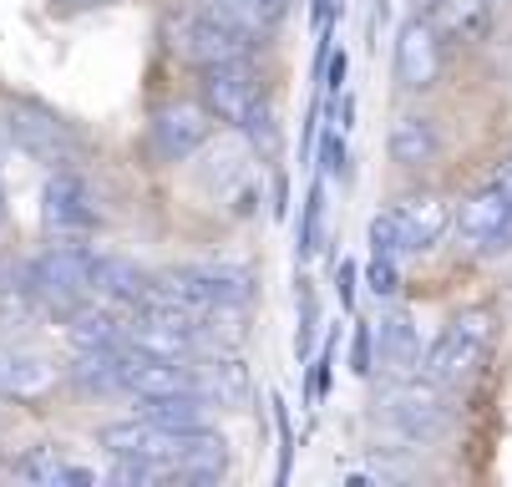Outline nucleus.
<instances>
[{
	"instance_id": "obj_32",
	"label": "nucleus",
	"mask_w": 512,
	"mask_h": 487,
	"mask_svg": "<svg viewBox=\"0 0 512 487\" xmlns=\"http://www.w3.org/2000/svg\"><path fill=\"white\" fill-rule=\"evenodd\" d=\"M330 361H335V340L320 351V361H315V371H310V401L325 396V386H330Z\"/></svg>"
},
{
	"instance_id": "obj_8",
	"label": "nucleus",
	"mask_w": 512,
	"mask_h": 487,
	"mask_svg": "<svg viewBox=\"0 0 512 487\" xmlns=\"http://www.w3.org/2000/svg\"><path fill=\"white\" fill-rule=\"evenodd\" d=\"M148 295L193 305V310H213V305H249L254 300V274L244 264H178V269H158L148 280Z\"/></svg>"
},
{
	"instance_id": "obj_11",
	"label": "nucleus",
	"mask_w": 512,
	"mask_h": 487,
	"mask_svg": "<svg viewBox=\"0 0 512 487\" xmlns=\"http://www.w3.org/2000/svg\"><path fill=\"white\" fill-rule=\"evenodd\" d=\"M198 97H203V107H208L218 122H229V127H244V122L254 117V107L269 102V97H264V82H259V72H254L249 56L203 66V72H198Z\"/></svg>"
},
{
	"instance_id": "obj_34",
	"label": "nucleus",
	"mask_w": 512,
	"mask_h": 487,
	"mask_svg": "<svg viewBox=\"0 0 512 487\" xmlns=\"http://www.w3.org/2000/svg\"><path fill=\"white\" fill-rule=\"evenodd\" d=\"M56 16H87V11H102V6H117V0H46Z\"/></svg>"
},
{
	"instance_id": "obj_23",
	"label": "nucleus",
	"mask_w": 512,
	"mask_h": 487,
	"mask_svg": "<svg viewBox=\"0 0 512 487\" xmlns=\"http://www.w3.org/2000/svg\"><path fill=\"white\" fill-rule=\"evenodd\" d=\"M208 401L203 396H142V416L163 427H208Z\"/></svg>"
},
{
	"instance_id": "obj_6",
	"label": "nucleus",
	"mask_w": 512,
	"mask_h": 487,
	"mask_svg": "<svg viewBox=\"0 0 512 487\" xmlns=\"http://www.w3.org/2000/svg\"><path fill=\"white\" fill-rule=\"evenodd\" d=\"M6 137L46 168H77L87 158V132L71 117H61L56 107L31 102V97H16L6 107Z\"/></svg>"
},
{
	"instance_id": "obj_21",
	"label": "nucleus",
	"mask_w": 512,
	"mask_h": 487,
	"mask_svg": "<svg viewBox=\"0 0 512 487\" xmlns=\"http://www.w3.org/2000/svg\"><path fill=\"white\" fill-rule=\"evenodd\" d=\"M148 280H153V274L137 269L132 259H122V254H97V300L132 310L142 295H148Z\"/></svg>"
},
{
	"instance_id": "obj_3",
	"label": "nucleus",
	"mask_w": 512,
	"mask_h": 487,
	"mask_svg": "<svg viewBox=\"0 0 512 487\" xmlns=\"http://www.w3.org/2000/svg\"><path fill=\"white\" fill-rule=\"evenodd\" d=\"M492 345H497V315L487 310V305H472V310H462V315H452L447 325H442V335H436L426 351H421V376L426 381H436V386H467L482 366H487V356H492Z\"/></svg>"
},
{
	"instance_id": "obj_27",
	"label": "nucleus",
	"mask_w": 512,
	"mask_h": 487,
	"mask_svg": "<svg viewBox=\"0 0 512 487\" xmlns=\"http://www.w3.org/2000/svg\"><path fill=\"white\" fill-rule=\"evenodd\" d=\"M295 300H300V325H295V356H300V361H310V351H315V330H320V305H315V290H310V280H300Z\"/></svg>"
},
{
	"instance_id": "obj_24",
	"label": "nucleus",
	"mask_w": 512,
	"mask_h": 487,
	"mask_svg": "<svg viewBox=\"0 0 512 487\" xmlns=\"http://www.w3.org/2000/svg\"><path fill=\"white\" fill-rule=\"evenodd\" d=\"M193 6H198V11H208V16H218V21L234 26V31H244V36H254V41L274 26V21L264 16L259 0H193Z\"/></svg>"
},
{
	"instance_id": "obj_39",
	"label": "nucleus",
	"mask_w": 512,
	"mask_h": 487,
	"mask_svg": "<svg viewBox=\"0 0 512 487\" xmlns=\"http://www.w3.org/2000/svg\"><path fill=\"white\" fill-rule=\"evenodd\" d=\"M6 274H11V264H0V280H6Z\"/></svg>"
},
{
	"instance_id": "obj_2",
	"label": "nucleus",
	"mask_w": 512,
	"mask_h": 487,
	"mask_svg": "<svg viewBox=\"0 0 512 487\" xmlns=\"http://www.w3.org/2000/svg\"><path fill=\"white\" fill-rule=\"evenodd\" d=\"M371 406H376V427L401 447H431L457 422L447 386H436L426 376H391Z\"/></svg>"
},
{
	"instance_id": "obj_20",
	"label": "nucleus",
	"mask_w": 512,
	"mask_h": 487,
	"mask_svg": "<svg viewBox=\"0 0 512 487\" xmlns=\"http://www.w3.org/2000/svg\"><path fill=\"white\" fill-rule=\"evenodd\" d=\"M127 366H132V345L117 351H87L71 366V386L87 396H127Z\"/></svg>"
},
{
	"instance_id": "obj_9",
	"label": "nucleus",
	"mask_w": 512,
	"mask_h": 487,
	"mask_svg": "<svg viewBox=\"0 0 512 487\" xmlns=\"http://www.w3.org/2000/svg\"><path fill=\"white\" fill-rule=\"evenodd\" d=\"M41 229L51 239H92L102 229V203L77 168H51L41 188Z\"/></svg>"
},
{
	"instance_id": "obj_14",
	"label": "nucleus",
	"mask_w": 512,
	"mask_h": 487,
	"mask_svg": "<svg viewBox=\"0 0 512 487\" xmlns=\"http://www.w3.org/2000/svg\"><path fill=\"white\" fill-rule=\"evenodd\" d=\"M457 229H462V239H467L477 254H507V249H512V198H507L497 183H487L482 193L462 198Z\"/></svg>"
},
{
	"instance_id": "obj_16",
	"label": "nucleus",
	"mask_w": 512,
	"mask_h": 487,
	"mask_svg": "<svg viewBox=\"0 0 512 487\" xmlns=\"http://www.w3.org/2000/svg\"><path fill=\"white\" fill-rule=\"evenodd\" d=\"M11 477L31 482V487H92L97 467H87L82 457H71L66 447H31L11 462Z\"/></svg>"
},
{
	"instance_id": "obj_28",
	"label": "nucleus",
	"mask_w": 512,
	"mask_h": 487,
	"mask_svg": "<svg viewBox=\"0 0 512 487\" xmlns=\"http://www.w3.org/2000/svg\"><path fill=\"white\" fill-rule=\"evenodd\" d=\"M350 148H345V127H330L325 137H320V178H330V183H340L350 168Z\"/></svg>"
},
{
	"instance_id": "obj_35",
	"label": "nucleus",
	"mask_w": 512,
	"mask_h": 487,
	"mask_svg": "<svg viewBox=\"0 0 512 487\" xmlns=\"http://www.w3.org/2000/svg\"><path fill=\"white\" fill-rule=\"evenodd\" d=\"M492 183H497V188H502V193L512 198V158H507V163H497V173H492Z\"/></svg>"
},
{
	"instance_id": "obj_13",
	"label": "nucleus",
	"mask_w": 512,
	"mask_h": 487,
	"mask_svg": "<svg viewBox=\"0 0 512 487\" xmlns=\"http://www.w3.org/2000/svg\"><path fill=\"white\" fill-rule=\"evenodd\" d=\"M442 31H436L431 16H411L401 31H396V82L406 92H426L436 87V77H442Z\"/></svg>"
},
{
	"instance_id": "obj_15",
	"label": "nucleus",
	"mask_w": 512,
	"mask_h": 487,
	"mask_svg": "<svg viewBox=\"0 0 512 487\" xmlns=\"http://www.w3.org/2000/svg\"><path fill=\"white\" fill-rule=\"evenodd\" d=\"M61 325H66V340H71V351H77V356H87V351H117V345H127V310L122 305H107V300L77 305Z\"/></svg>"
},
{
	"instance_id": "obj_38",
	"label": "nucleus",
	"mask_w": 512,
	"mask_h": 487,
	"mask_svg": "<svg viewBox=\"0 0 512 487\" xmlns=\"http://www.w3.org/2000/svg\"><path fill=\"white\" fill-rule=\"evenodd\" d=\"M0 224H6V183H0Z\"/></svg>"
},
{
	"instance_id": "obj_1",
	"label": "nucleus",
	"mask_w": 512,
	"mask_h": 487,
	"mask_svg": "<svg viewBox=\"0 0 512 487\" xmlns=\"http://www.w3.org/2000/svg\"><path fill=\"white\" fill-rule=\"evenodd\" d=\"M102 447L112 457H137L158 467V482H218L229 472V442L208 427H163L153 416L102 427Z\"/></svg>"
},
{
	"instance_id": "obj_12",
	"label": "nucleus",
	"mask_w": 512,
	"mask_h": 487,
	"mask_svg": "<svg viewBox=\"0 0 512 487\" xmlns=\"http://www.w3.org/2000/svg\"><path fill=\"white\" fill-rule=\"evenodd\" d=\"M61 386V366L36 351V345H16V340H0V401H46Z\"/></svg>"
},
{
	"instance_id": "obj_4",
	"label": "nucleus",
	"mask_w": 512,
	"mask_h": 487,
	"mask_svg": "<svg viewBox=\"0 0 512 487\" xmlns=\"http://www.w3.org/2000/svg\"><path fill=\"white\" fill-rule=\"evenodd\" d=\"M21 274H26V285L36 290L46 320H51V315L66 320L77 305L97 300V249L82 244V239H61V244H51V249L36 254Z\"/></svg>"
},
{
	"instance_id": "obj_25",
	"label": "nucleus",
	"mask_w": 512,
	"mask_h": 487,
	"mask_svg": "<svg viewBox=\"0 0 512 487\" xmlns=\"http://www.w3.org/2000/svg\"><path fill=\"white\" fill-rule=\"evenodd\" d=\"M320 244H325V183H315V188L305 193V219H300V244H295V254L310 259Z\"/></svg>"
},
{
	"instance_id": "obj_30",
	"label": "nucleus",
	"mask_w": 512,
	"mask_h": 487,
	"mask_svg": "<svg viewBox=\"0 0 512 487\" xmlns=\"http://www.w3.org/2000/svg\"><path fill=\"white\" fill-rule=\"evenodd\" d=\"M350 371L355 376H371L376 371V335L365 320H355V345H350Z\"/></svg>"
},
{
	"instance_id": "obj_10",
	"label": "nucleus",
	"mask_w": 512,
	"mask_h": 487,
	"mask_svg": "<svg viewBox=\"0 0 512 487\" xmlns=\"http://www.w3.org/2000/svg\"><path fill=\"white\" fill-rule=\"evenodd\" d=\"M213 112L203 107V97H173V102H158L153 117H148V148L158 163H188L208 137H213Z\"/></svg>"
},
{
	"instance_id": "obj_31",
	"label": "nucleus",
	"mask_w": 512,
	"mask_h": 487,
	"mask_svg": "<svg viewBox=\"0 0 512 487\" xmlns=\"http://www.w3.org/2000/svg\"><path fill=\"white\" fill-rule=\"evenodd\" d=\"M355 280H360L355 259H340V264H335V290H340V305H345V310L355 305Z\"/></svg>"
},
{
	"instance_id": "obj_36",
	"label": "nucleus",
	"mask_w": 512,
	"mask_h": 487,
	"mask_svg": "<svg viewBox=\"0 0 512 487\" xmlns=\"http://www.w3.org/2000/svg\"><path fill=\"white\" fill-rule=\"evenodd\" d=\"M330 11H335V0H315V6H310V16H315V26H320V31L330 26Z\"/></svg>"
},
{
	"instance_id": "obj_7",
	"label": "nucleus",
	"mask_w": 512,
	"mask_h": 487,
	"mask_svg": "<svg viewBox=\"0 0 512 487\" xmlns=\"http://www.w3.org/2000/svg\"><path fill=\"white\" fill-rule=\"evenodd\" d=\"M163 41H168V51L178 61L198 66V72H203V66H218V61H239V56H249L259 46L254 36L224 26L208 11H198L193 0H178V6L163 16Z\"/></svg>"
},
{
	"instance_id": "obj_22",
	"label": "nucleus",
	"mask_w": 512,
	"mask_h": 487,
	"mask_svg": "<svg viewBox=\"0 0 512 487\" xmlns=\"http://www.w3.org/2000/svg\"><path fill=\"white\" fill-rule=\"evenodd\" d=\"M431 21L442 31V41H482L492 26V6L487 0H442Z\"/></svg>"
},
{
	"instance_id": "obj_17",
	"label": "nucleus",
	"mask_w": 512,
	"mask_h": 487,
	"mask_svg": "<svg viewBox=\"0 0 512 487\" xmlns=\"http://www.w3.org/2000/svg\"><path fill=\"white\" fill-rule=\"evenodd\" d=\"M193 391L218 411V406H239L244 396H249V371H244V361L239 356H229V351H193Z\"/></svg>"
},
{
	"instance_id": "obj_29",
	"label": "nucleus",
	"mask_w": 512,
	"mask_h": 487,
	"mask_svg": "<svg viewBox=\"0 0 512 487\" xmlns=\"http://www.w3.org/2000/svg\"><path fill=\"white\" fill-rule=\"evenodd\" d=\"M365 280H371V290H376L381 300H391V295L401 290V264H396V254H371Z\"/></svg>"
},
{
	"instance_id": "obj_19",
	"label": "nucleus",
	"mask_w": 512,
	"mask_h": 487,
	"mask_svg": "<svg viewBox=\"0 0 512 487\" xmlns=\"http://www.w3.org/2000/svg\"><path fill=\"white\" fill-rule=\"evenodd\" d=\"M386 153H391V163H401V168H426V163L442 158V132H436V122H431L426 112H401V117L391 122Z\"/></svg>"
},
{
	"instance_id": "obj_18",
	"label": "nucleus",
	"mask_w": 512,
	"mask_h": 487,
	"mask_svg": "<svg viewBox=\"0 0 512 487\" xmlns=\"http://www.w3.org/2000/svg\"><path fill=\"white\" fill-rule=\"evenodd\" d=\"M371 335H376V366H386L391 376H406L421 366V330L406 310H386L371 325Z\"/></svg>"
},
{
	"instance_id": "obj_26",
	"label": "nucleus",
	"mask_w": 512,
	"mask_h": 487,
	"mask_svg": "<svg viewBox=\"0 0 512 487\" xmlns=\"http://www.w3.org/2000/svg\"><path fill=\"white\" fill-rule=\"evenodd\" d=\"M239 132L249 137V148H254L259 158H279V117H274V107H269V102H259V107H254V117H249Z\"/></svg>"
},
{
	"instance_id": "obj_37",
	"label": "nucleus",
	"mask_w": 512,
	"mask_h": 487,
	"mask_svg": "<svg viewBox=\"0 0 512 487\" xmlns=\"http://www.w3.org/2000/svg\"><path fill=\"white\" fill-rule=\"evenodd\" d=\"M259 6H264V16H269V21H279V16L289 11V0H259Z\"/></svg>"
},
{
	"instance_id": "obj_33",
	"label": "nucleus",
	"mask_w": 512,
	"mask_h": 487,
	"mask_svg": "<svg viewBox=\"0 0 512 487\" xmlns=\"http://www.w3.org/2000/svg\"><path fill=\"white\" fill-rule=\"evenodd\" d=\"M345 72H350V56H345V51H330V56H325V87H330V97H340Z\"/></svg>"
},
{
	"instance_id": "obj_5",
	"label": "nucleus",
	"mask_w": 512,
	"mask_h": 487,
	"mask_svg": "<svg viewBox=\"0 0 512 487\" xmlns=\"http://www.w3.org/2000/svg\"><path fill=\"white\" fill-rule=\"evenodd\" d=\"M457 224L452 203L442 193H401L391 208L371 219V254H426L442 244V234Z\"/></svg>"
}]
</instances>
